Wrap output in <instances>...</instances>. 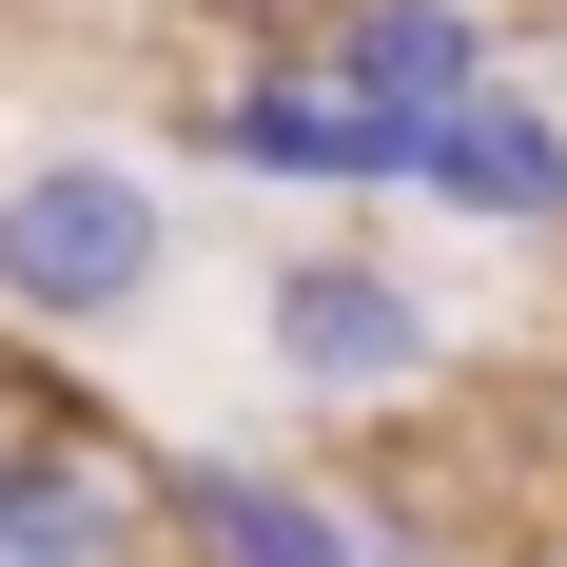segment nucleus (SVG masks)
<instances>
[{
	"mask_svg": "<svg viewBox=\"0 0 567 567\" xmlns=\"http://www.w3.org/2000/svg\"><path fill=\"white\" fill-rule=\"evenodd\" d=\"M176 275V196L99 137H59V157L0 176V313L20 333H117V313H157Z\"/></svg>",
	"mask_w": 567,
	"mask_h": 567,
	"instance_id": "obj_1",
	"label": "nucleus"
},
{
	"mask_svg": "<svg viewBox=\"0 0 567 567\" xmlns=\"http://www.w3.org/2000/svg\"><path fill=\"white\" fill-rule=\"evenodd\" d=\"M216 157L275 176V196H411V157H431V137H411V117H372L313 40H275V59H235V79H216Z\"/></svg>",
	"mask_w": 567,
	"mask_h": 567,
	"instance_id": "obj_2",
	"label": "nucleus"
},
{
	"mask_svg": "<svg viewBox=\"0 0 567 567\" xmlns=\"http://www.w3.org/2000/svg\"><path fill=\"white\" fill-rule=\"evenodd\" d=\"M431 293L392 275V255H352V235H313V255H293L275 275V372L313 411H392V392H431Z\"/></svg>",
	"mask_w": 567,
	"mask_h": 567,
	"instance_id": "obj_3",
	"label": "nucleus"
},
{
	"mask_svg": "<svg viewBox=\"0 0 567 567\" xmlns=\"http://www.w3.org/2000/svg\"><path fill=\"white\" fill-rule=\"evenodd\" d=\"M313 59H333L372 117H411V137H431L451 99H489V79H509L489 0H313Z\"/></svg>",
	"mask_w": 567,
	"mask_h": 567,
	"instance_id": "obj_4",
	"label": "nucleus"
},
{
	"mask_svg": "<svg viewBox=\"0 0 567 567\" xmlns=\"http://www.w3.org/2000/svg\"><path fill=\"white\" fill-rule=\"evenodd\" d=\"M411 196H431V216H470V235H567V117L528 99V79H489V99L431 117Z\"/></svg>",
	"mask_w": 567,
	"mask_h": 567,
	"instance_id": "obj_5",
	"label": "nucleus"
},
{
	"mask_svg": "<svg viewBox=\"0 0 567 567\" xmlns=\"http://www.w3.org/2000/svg\"><path fill=\"white\" fill-rule=\"evenodd\" d=\"M157 528L196 567H392L372 528L333 509V489H293V470H235V451H176L157 470Z\"/></svg>",
	"mask_w": 567,
	"mask_h": 567,
	"instance_id": "obj_6",
	"label": "nucleus"
},
{
	"mask_svg": "<svg viewBox=\"0 0 567 567\" xmlns=\"http://www.w3.org/2000/svg\"><path fill=\"white\" fill-rule=\"evenodd\" d=\"M157 528V489L117 451H79V431H0V567H117Z\"/></svg>",
	"mask_w": 567,
	"mask_h": 567,
	"instance_id": "obj_7",
	"label": "nucleus"
},
{
	"mask_svg": "<svg viewBox=\"0 0 567 567\" xmlns=\"http://www.w3.org/2000/svg\"><path fill=\"white\" fill-rule=\"evenodd\" d=\"M157 20H216V0H157Z\"/></svg>",
	"mask_w": 567,
	"mask_h": 567,
	"instance_id": "obj_8",
	"label": "nucleus"
}]
</instances>
